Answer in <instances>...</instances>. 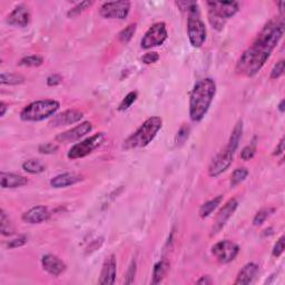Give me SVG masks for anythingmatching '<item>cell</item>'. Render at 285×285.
<instances>
[{
	"label": "cell",
	"mask_w": 285,
	"mask_h": 285,
	"mask_svg": "<svg viewBox=\"0 0 285 285\" xmlns=\"http://www.w3.org/2000/svg\"><path fill=\"white\" fill-rule=\"evenodd\" d=\"M284 29L282 17L271 19L258 33L253 44L239 57L235 71L245 77H254L264 67L272 51L282 39Z\"/></svg>",
	"instance_id": "obj_1"
},
{
	"label": "cell",
	"mask_w": 285,
	"mask_h": 285,
	"mask_svg": "<svg viewBox=\"0 0 285 285\" xmlns=\"http://www.w3.org/2000/svg\"><path fill=\"white\" fill-rule=\"evenodd\" d=\"M216 95L214 79L204 78L194 85L189 96V118L199 123L206 115Z\"/></svg>",
	"instance_id": "obj_2"
},
{
	"label": "cell",
	"mask_w": 285,
	"mask_h": 285,
	"mask_svg": "<svg viewBox=\"0 0 285 285\" xmlns=\"http://www.w3.org/2000/svg\"><path fill=\"white\" fill-rule=\"evenodd\" d=\"M163 127V119L158 116L147 118L140 126L124 140L123 148L126 151L143 148L153 142Z\"/></svg>",
	"instance_id": "obj_3"
},
{
	"label": "cell",
	"mask_w": 285,
	"mask_h": 285,
	"mask_svg": "<svg viewBox=\"0 0 285 285\" xmlns=\"http://www.w3.org/2000/svg\"><path fill=\"white\" fill-rule=\"evenodd\" d=\"M206 5L208 21L218 32L223 30L226 21L234 17L239 10V3L236 1H208Z\"/></svg>",
	"instance_id": "obj_4"
},
{
	"label": "cell",
	"mask_w": 285,
	"mask_h": 285,
	"mask_svg": "<svg viewBox=\"0 0 285 285\" xmlns=\"http://www.w3.org/2000/svg\"><path fill=\"white\" fill-rule=\"evenodd\" d=\"M60 104L56 100H40L25 106L19 114L20 119L24 121H41L55 116L58 112Z\"/></svg>",
	"instance_id": "obj_5"
},
{
	"label": "cell",
	"mask_w": 285,
	"mask_h": 285,
	"mask_svg": "<svg viewBox=\"0 0 285 285\" xmlns=\"http://www.w3.org/2000/svg\"><path fill=\"white\" fill-rule=\"evenodd\" d=\"M206 26L201 17L199 3L194 2L187 13V36L194 48L202 47L206 40Z\"/></svg>",
	"instance_id": "obj_6"
},
{
	"label": "cell",
	"mask_w": 285,
	"mask_h": 285,
	"mask_svg": "<svg viewBox=\"0 0 285 285\" xmlns=\"http://www.w3.org/2000/svg\"><path fill=\"white\" fill-rule=\"evenodd\" d=\"M106 138L105 133H97V134H94L90 137L86 138L79 142L70 148L69 151H68L67 157L71 159V161H75V159L84 158L88 156L89 154H92L93 151L96 150V148L100 147Z\"/></svg>",
	"instance_id": "obj_7"
},
{
	"label": "cell",
	"mask_w": 285,
	"mask_h": 285,
	"mask_svg": "<svg viewBox=\"0 0 285 285\" xmlns=\"http://www.w3.org/2000/svg\"><path fill=\"white\" fill-rule=\"evenodd\" d=\"M167 38H168V32H167L165 22H155L143 36L140 40V47L147 50V49L162 46Z\"/></svg>",
	"instance_id": "obj_8"
},
{
	"label": "cell",
	"mask_w": 285,
	"mask_h": 285,
	"mask_svg": "<svg viewBox=\"0 0 285 285\" xmlns=\"http://www.w3.org/2000/svg\"><path fill=\"white\" fill-rule=\"evenodd\" d=\"M236 151L237 150H235L234 147H232L227 144L226 147L213 158L210 166H208V175H210L211 177L215 178L225 172V170L232 165L234 154Z\"/></svg>",
	"instance_id": "obj_9"
},
{
	"label": "cell",
	"mask_w": 285,
	"mask_h": 285,
	"mask_svg": "<svg viewBox=\"0 0 285 285\" xmlns=\"http://www.w3.org/2000/svg\"><path fill=\"white\" fill-rule=\"evenodd\" d=\"M238 253L239 246L230 239L219 241L212 246V255L221 264L231 263L238 255Z\"/></svg>",
	"instance_id": "obj_10"
},
{
	"label": "cell",
	"mask_w": 285,
	"mask_h": 285,
	"mask_svg": "<svg viewBox=\"0 0 285 285\" xmlns=\"http://www.w3.org/2000/svg\"><path fill=\"white\" fill-rule=\"evenodd\" d=\"M132 8L131 1H108L104 2L100 8V15L106 19L124 20L129 15Z\"/></svg>",
	"instance_id": "obj_11"
},
{
	"label": "cell",
	"mask_w": 285,
	"mask_h": 285,
	"mask_svg": "<svg viewBox=\"0 0 285 285\" xmlns=\"http://www.w3.org/2000/svg\"><path fill=\"white\" fill-rule=\"evenodd\" d=\"M237 206L238 202L236 199H231L224 204V206L218 211V213L215 216L214 223H213L210 233L211 236H215L216 234H218L219 232L224 229V226L226 225V223L231 218V216L237 210Z\"/></svg>",
	"instance_id": "obj_12"
},
{
	"label": "cell",
	"mask_w": 285,
	"mask_h": 285,
	"mask_svg": "<svg viewBox=\"0 0 285 285\" xmlns=\"http://www.w3.org/2000/svg\"><path fill=\"white\" fill-rule=\"evenodd\" d=\"M93 131V124L90 121H83L77 126L73 127L71 129H68V131L60 133L56 136V140L58 143H74L76 140L81 139L84 136L89 134L90 132Z\"/></svg>",
	"instance_id": "obj_13"
},
{
	"label": "cell",
	"mask_w": 285,
	"mask_h": 285,
	"mask_svg": "<svg viewBox=\"0 0 285 285\" xmlns=\"http://www.w3.org/2000/svg\"><path fill=\"white\" fill-rule=\"evenodd\" d=\"M84 117V113L77 109H68L63 113L56 114L52 116L50 124L52 127H62V126H69L74 125L78 121H81Z\"/></svg>",
	"instance_id": "obj_14"
},
{
	"label": "cell",
	"mask_w": 285,
	"mask_h": 285,
	"mask_svg": "<svg viewBox=\"0 0 285 285\" xmlns=\"http://www.w3.org/2000/svg\"><path fill=\"white\" fill-rule=\"evenodd\" d=\"M117 275V262L114 254L105 258L98 283L101 285H113Z\"/></svg>",
	"instance_id": "obj_15"
},
{
	"label": "cell",
	"mask_w": 285,
	"mask_h": 285,
	"mask_svg": "<svg viewBox=\"0 0 285 285\" xmlns=\"http://www.w3.org/2000/svg\"><path fill=\"white\" fill-rule=\"evenodd\" d=\"M30 18H32V15H30L27 7L25 5H19L8 15L7 24L13 26V27L25 28L29 25Z\"/></svg>",
	"instance_id": "obj_16"
},
{
	"label": "cell",
	"mask_w": 285,
	"mask_h": 285,
	"mask_svg": "<svg viewBox=\"0 0 285 285\" xmlns=\"http://www.w3.org/2000/svg\"><path fill=\"white\" fill-rule=\"evenodd\" d=\"M43 268L51 276H59L66 271V264L54 254H46L41 258Z\"/></svg>",
	"instance_id": "obj_17"
},
{
	"label": "cell",
	"mask_w": 285,
	"mask_h": 285,
	"mask_svg": "<svg viewBox=\"0 0 285 285\" xmlns=\"http://www.w3.org/2000/svg\"><path fill=\"white\" fill-rule=\"evenodd\" d=\"M50 218V213L45 206H34L22 214L21 218L25 223L28 224H40L46 222Z\"/></svg>",
	"instance_id": "obj_18"
},
{
	"label": "cell",
	"mask_w": 285,
	"mask_h": 285,
	"mask_svg": "<svg viewBox=\"0 0 285 285\" xmlns=\"http://www.w3.org/2000/svg\"><path fill=\"white\" fill-rule=\"evenodd\" d=\"M28 184V180L19 174L1 172L0 174V185L1 188H18Z\"/></svg>",
	"instance_id": "obj_19"
},
{
	"label": "cell",
	"mask_w": 285,
	"mask_h": 285,
	"mask_svg": "<svg viewBox=\"0 0 285 285\" xmlns=\"http://www.w3.org/2000/svg\"><path fill=\"white\" fill-rule=\"evenodd\" d=\"M258 273V265L256 263H251L245 264L244 267L242 268L241 271L238 272L236 276V280L234 281L235 285H248L251 284L255 279V276Z\"/></svg>",
	"instance_id": "obj_20"
},
{
	"label": "cell",
	"mask_w": 285,
	"mask_h": 285,
	"mask_svg": "<svg viewBox=\"0 0 285 285\" xmlns=\"http://www.w3.org/2000/svg\"><path fill=\"white\" fill-rule=\"evenodd\" d=\"M83 181V176L75 173H64L52 177L50 180V185L54 188H64L68 186L75 185Z\"/></svg>",
	"instance_id": "obj_21"
},
{
	"label": "cell",
	"mask_w": 285,
	"mask_h": 285,
	"mask_svg": "<svg viewBox=\"0 0 285 285\" xmlns=\"http://www.w3.org/2000/svg\"><path fill=\"white\" fill-rule=\"evenodd\" d=\"M223 201V195H218L214 197V199H212L210 201H207V202H205L202 206L200 208V216L202 218H208L213 212H214L216 208H218L219 205H221Z\"/></svg>",
	"instance_id": "obj_22"
},
{
	"label": "cell",
	"mask_w": 285,
	"mask_h": 285,
	"mask_svg": "<svg viewBox=\"0 0 285 285\" xmlns=\"http://www.w3.org/2000/svg\"><path fill=\"white\" fill-rule=\"evenodd\" d=\"M169 263L166 260H162L154 265L153 269V280L151 284H159L164 279L167 271H168Z\"/></svg>",
	"instance_id": "obj_23"
},
{
	"label": "cell",
	"mask_w": 285,
	"mask_h": 285,
	"mask_svg": "<svg viewBox=\"0 0 285 285\" xmlns=\"http://www.w3.org/2000/svg\"><path fill=\"white\" fill-rule=\"evenodd\" d=\"M0 233L3 236H13L15 234L14 224L3 210H0Z\"/></svg>",
	"instance_id": "obj_24"
},
{
	"label": "cell",
	"mask_w": 285,
	"mask_h": 285,
	"mask_svg": "<svg viewBox=\"0 0 285 285\" xmlns=\"http://www.w3.org/2000/svg\"><path fill=\"white\" fill-rule=\"evenodd\" d=\"M22 169L29 174H40L46 170V165L39 159H28L22 164Z\"/></svg>",
	"instance_id": "obj_25"
},
{
	"label": "cell",
	"mask_w": 285,
	"mask_h": 285,
	"mask_svg": "<svg viewBox=\"0 0 285 285\" xmlns=\"http://www.w3.org/2000/svg\"><path fill=\"white\" fill-rule=\"evenodd\" d=\"M0 83L2 85H20V84L25 83V77L20 74L2 71L1 75H0Z\"/></svg>",
	"instance_id": "obj_26"
},
{
	"label": "cell",
	"mask_w": 285,
	"mask_h": 285,
	"mask_svg": "<svg viewBox=\"0 0 285 285\" xmlns=\"http://www.w3.org/2000/svg\"><path fill=\"white\" fill-rule=\"evenodd\" d=\"M249 176V169L246 167H238L232 173L231 176V187H235L242 182L245 181V178Z\"/></svg>",
	"instance_id": "obj_27"
},
{
	"label": "cell",
	"mask_w": 285,
	"mask_h": 285,
	"mask_svg": "<svg viewBox=\"0 0 285 285\" xmlns=\"http://www.w3.org/2000/svg\"><path fill=\"white\" fill-rule=\"evenodd\" d=\"M44 64V58L41 56L38 55H32V56H26L24 58L19 60L18 65L21 67H38L41 66Z\"/></svg>",
	"instance_id": "obj_28"
},
{
	"label": "cell",
	"mask_w": 285,
	"mask_h": 285,
	"mask_svg": "<svg viewBox=\"0 0 285 285\" xmlns=\"http://www.w3.org/2000/svg\"><path fill=\"white\" fill-rule=\"evenodd\" d=\"M136 29H137V24H129L127 27H125L121 32L118 34V39L120 43L123 44H128L129 41L132 40L133 36L135 35Z\"/></svg>",
	"instance_id": "obj_29"
},
{
	"label": "cell",
	"mask_w": 285,
	"mask_h": 285,
	"mask_svg": "<svg viewBox=\"0 0 285 285\" xmlns=\"http://www.w3.org/2000/svg\"><path fill=\"white\" fill-rule=\"evenodd\" d=\"M275 208H271V207H267V208H262V210L258 211L255 216L253 218V224L255 226H260L263 224L267 219L271 216L273 213H274Z\"/></svg>",
	"instance_id": "obj_30"
},
{
	"label": "cell",
	"mask_w": 285,
	"mask_h": 285,
	"mask_svg": "<svg viewBox=\"0 0 285 285\" xmlns=\"http://www.w3.org/2000/svg\"><path fill=\"white\" fill-rule=\"evenodd\" d=\"M256 137H254L250 145L245 146L241 151V158L243 161H251L256 154Z\"/></svg>",
	"instance_id": "obj_31"
},
{
	"label": "cell",
	"mask_w": 285,
	"mask_h": 285,
	"mask_svg": "<svg viewBox=\"0 0 285 285\" xmlns=\"http://www.w3.org/2000/svg\"><path fill=\"white\" fill-rule=\"evenodd\" d=\"M138 97V93L137 92H131L128 93L123 101H120V104L118 106V111L119 112H124V111H127L129 107H132V105L134 104L137 100Z\"/></svg>",
	"instance_id": "obj_32"
},
{
	"label": "cell",
	"mask_w": 285,
	"mask_h": 285,
	"mask_svg": "<svg viewBox=\"0 0 285 285\" xmlns=\"http://www.w3.org/2000/svg\"><path fill=\"white\" fill-rule=\"evenodd\" d=\"M93 3H94L93 1H83L81 3H78V5H76L69 11H68L67 16L69 18H74L76 16H78V15H81L83 11H85L86 9H88L89 7L93 5Z\"/></svg>",
	"instance_id": "obj_33"
},
{
	"label": "cell",
	"mask_w": 285,
	"mask_h": 285,
	"mask_svg": "<svg viewBox=\"0 0 285 285\" xmlns=\"http://www.w3.org/2000/svg\"><path fill=\"white\" fill-rule=\"evenodd\" d=\"M189 136V127L187 125H183L180 128V131L177 132L176 134V137H175V142H176V145L177 146H181L183 145V144L187 140Z\"/></svg>",
	"instance_id": "obj_34"
},
{
	"label": "cell",
	"mask_w": 285,
	"mask_h": 285,
	"mask_svg": "<svg viewBox=\"0 0 285 285\" xmlns=\"http://www.w3.org/2000/svg\"><path fill=\"white\" fill-rule=\"evenodd\" d=\"M285 70V62L284 59H281L280 62H277L274 67L272 68L271 70V79H279L280 77H282Z\"/></svg>",
	"instance_id": "obj_35"
},
{
	"label": "cell",
	"mask_w": 285,
	"mask_h": 285,
	"mask_svg": "<svg viewBox=\"0 0 285 285\" xmlns=\"http://www.w3.org/2000/svg\"><path fill=\"white\" fill-rule=\"evenodd\" d=\"M58 150H59V146L57 145V144H54V143L41 144V145L38 147V151H39L40 154H45V155L55 154Z\"/></svg>",
	"instance_id": "obj_36"
},
{
	"label": "cell",
	"mask_w": 285,
	"mask_h": 285,
	"mask_svg": "<svg viewBox=\"0 0 285 285\" xmlns=\"http://www.w3.org/2000/svg\"><path fill=\"white\" fill-rule=\"evenodd\" d=\"M284 242H285V237H284V235H282V236L277 239V242L275 243L274 248H273V251H272L273 256L276 257V258H279L281 255H282L283 252H284V248H285Z\"/></svg>",
	"instance_id": "obj_37"
},
{
	"label": "cell",
	"mask_w": 285,
	"mask_h": 285,
	"mask_svg": "<svg viewBox=\"0 0 285 285\" xmlns=\"http://www.w3.org/2000/svg\"><path fill=\"white\" fill-rule=\"evenodd\" d=\"M27 236L26 235H19L18 237L11 239L8 243H7V246L9 249H17V248H21L24 246L26 243H27Z\"/></svg>",
	"instance_id": "obj_38"
},
{
	"label": "cell",
	"mask_w": 285,
	"mask_h": 285,
	"mask_svg": "<svg viewBox=\"0 0 285 285\" xmlns=\"http://www.w3.org/2000/svg\"><path fill=\"white\" fill-rule=\"evenodd\" d=\"M136 275V262L133 260L131 265H129L128 271L126 273V277H125V284H132L135 280Z\"/></svg>",
	"instance_id": "obj_39"
},
{
	"label": "cell",
	"mask_w": 285,
	"mask_h": 285,
	"mask_svg": "<svg viewBox=\"0 0 285 285\" xmlns=\"http://www.w3.org/2000/svg\"><path fill=\"white\" fill-rule=\"evenodd\" d=\"M159 60V55L156 51H148L142 57V62L145 65L155 64Z\"/></svg>",
	"instance_id": "obj_40"
},
{
	"label": "cell",
	"mask_w": 285,
	"mask_h": 285,
	"mask_svg": "<svg viewBox=\"0 0 285 285\" xmlns=\"http://www.w3.org/2000/svg\"><path fill=\"white\" fill-rule=\"evenodd\" d=\"M63 77L59 74H52L47 78V85L49 87H55L58 86L59 84H62Z\"/></svg>",
	"instance_id": "obj_41"
},
{
	"label": "cell",
	"mask_w": 285,
	"mask_h": 285,
	"mask_svg": "<svg viewBox=\"0 0 285 285\" xmlns=\"http://www.w3.org/2000/svg\"><path fill=\"white\" fill-rule=\"evenodd\" d=\"M284 145H285L284 137H282V138H281V140H280V143L277 144V146H276V148L274 150V151H273V155H274V156H279V155H282L284 153V150H285Z\"/></svg>",
	"instance_id": "obj_42"
},
{
	"label": "cell",
	"mask_w": 285,
	"mask_h": 285,
	"mask_svg": "<svg viewBox=\"0 0 285 285\" xmlns=\"http://www.w3.org/2000/svg\"><path fill=\"white\" fill-rule=\"evenodd\" d=\"M197 284H201V285H208V284H212L213 283V280L211 279V276L208 275H204L201 277V279L196 282Z\"/></svg>",
	"instance_id": "obj_43"
},
{
	"label": "cell",
	"mask_w": 285,
	"mask_h": 285,
	"mask_svg": "<svg viewBox=\"0 0 285 285\" xmlns=\"http://www.w3.org/2000/svg\"><path fill=\"white\" fill-rule=\"evenodd\" d=\"M7 109H8V106L5 101H1L0 102V117H3L6 115V112Z\"/></svg>",
	"instance_id": "obj_44"
},
{
	"label": "cell",
	"mask_w": 285,
	"mask_h": 285,
	"mask_svg": "<svg viewBox=\"0 0 285 285\" xmlns=\"http://www.w3.org/2000/svg\"><path fill=\"white\" fill-rule=\"evenodd\" d=\"M284 104H285V101H284V100H282V101H280V104H279V111H280L281 113H284V111H285Z\"/></svg>",
	"instance_id": "obj_45"
}]
</instances>
